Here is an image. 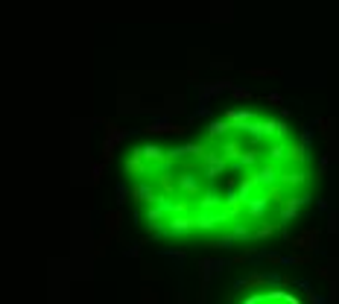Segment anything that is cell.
<instances>
[{
	"instance_id": "8fae6325",
	"label": "cell",
	"mask_w": 339,
	"mask_h": 304,
	"mask_svg": "<svg viewBox=\"0 0 339 304\" xmlns=\"http://www.w3.org/2000/svg\"><path fill=\"white\" fill-rule=\"evenodd\" d=\"M301 202H307V196H290V199H284L281 202V222H287V220H295L298 217V208H301Z\"/></svg>"
},
{
	"instance_id": "6da1fadb",
	"label": "cell",
	"mask_w": 339,
	"mask_h": 304,
	"mask_svg": "<svg viewBox=\"0 0 339 304\" xmlns=\"http://www.w3.org/2000/svg\"><path fill=\"white\" fill-rule=\"evenodd\" d=\"M100 123H103V129H105V140H103V155H100V161L103 164H111V158H114V149L117 146H120V143H123V140H126V129H120L114 123V120H100Z\"/></svg>"
},
{
	"instance_id": "603a6c76",
	"label": "cell",
	"mask_w": 339,
	"mask_h": 304,
	"mask_svg": "<svg viewBox=\"0 0 339 304\" xmlns=\"http://www.w3.org/2000/svg\"><path fill=\"white\" fill-rule=\"evenodd\" d=\"M234 243V234H225V237H213V240H210V249H228V246Z\"/></svg>"
},
{
	"instance_id": "44dd1931",
	"label": "cell",
	"mask_w": 339,
	"mask_h": 304,
	"mask_svg": "<svg viewBox=\"0 0 339 304\" xmlns=\"http://www.w3.org/2000/svg\"><path fill=\"white\" fill-rule=\"evenodd\" d=\"M120 222H123V214H120V210H108V214H105V228L111 234L120 231Z\"/></svg>"
},
{
	"instance_id": "836d02e7",
	"label": "cell",
	"mask_w": 339,
	"mask_h": 304,
	"mask_svg": "<svg viewBox=\"0 0 339 304\" xmlns=\"http://www.w3.org/2000/svg\"><path fill=\"white\" fill-rule=\"evenodd\" d=\"M155 278H158V272H155L149 263H143V281H155Z\"/></svg>"
},
{
	"instance_id": "d590c367",
	"label": "cell",
	"mask_w": 339,
	"mask_h": 304,
	"mask_svg": "<svg viewBox=\"0 0 339 304\" xmlns=\"http://www.w3.org/2000/svg\"><path fill=\"white\" fill-rule=\"evenodd\" d=\"M266 263H272V266H281V263H287V257H281V255H266Z\"/></svg>"
},
{
	"instance_id": "b9f144b4",
	"label": "cell",
	"mask_w": 339,
	"mask_h": 304,
	"mask_svg": "<svg viewBox=\"0 0 339 304\" xmlns=\"http://www.w3.org/2000/svg\"><path fill=\"white\" fill-rule=\"evenodd\" d=\"M199 304H202V301H199Z\"/></svg>"
},
{
	"instance_id": "74e56055",
	"label": "cell",
	"mask_w": 339,
	"mask_h": 304,
	"mask_svg": "<svg viewBox=\"0 0 339 304\" xmlns=\"http://www.w3.org/2000/svg\"><path fill=\"white\" fill-rule=\"evenodd\" d=\"M117 202H120V205L126 202V185H120V187H117Z\"/></svg>"
},
{
	"instance_id": "f1b7e54d",
	"label": "cell",
	"mask_w": 339,
	"mask_h": 304,
	"mask_svg": "<svg viewBox=\"0 0 339 304\" xmlns=\"http://www.w3.org/2000/svg\"><path fill=\"white\" fill-rule=\"evenodd\" d=\"M234 240H249V237H252V231H249V228H245V225H234Z\"/></svg>"
},
{
	"instance_id": "7a4b0ae2",
	"label": "cell",
	"mask_w": 339,
	"mask_h": 304,
	"mask_svg": "<svg viewBox=\"0 0 339 304\" xmlns=\"http://www.w3.org/2000/svg\"><path fill=\"white\" fill-rule=\"evenodd\" d=\"M222 269H225V260L222 257H202L199 260V278H202V292H199V301L205 304V292H208L210 281L220 275Z\"/></svg>"
},
{
	"instance_id": "f546056e",
	"label": "cell",
	"mask_w": 339,
	"mask_h": 304,
	"mask_svg": "<svg viewBox=\"0 0 339 304\" xmlns=\"http://www.w3.org/2000/svg\"><path fill=\"white\" fill-rule=\"evenodd\" d=\"M327 231H330V234H339V214H336V210L327 217Z\"/></svg>"
},
{
	"instance_id": "2e32d148",
	"label": "cell",
	"mask_w": 339,
	"mask_h": 304,
	"mask_svg": "<svg viewBox=\"0 0 339 304\" xmlns=\"http://www.w3.org/2000/svg\"><path fill=\"white\" fill-rule=\"evenodd\" d=\"M263 284H269V275H249V278L237 281V290H255V287H263Z\"/></svg>"
},
{
	"instance_id": "8992f818",
	"label": "cell",
	"mask_w": 339,
	"mask_h": 304,
	"mask_svg": "<svg viewBox=\"0 0 339 304\" xmlns=\"http://www.w3.org/2000/svg\"><path fill=\"white\" fill-rule=\"evenodd\" d=\"M316 246H319V228H304L295 240H292V249H301V252H313Z\"/></svg>"
},
{
	"instance_id": "83f0119b",
	"label": "cell",
	"mask_w": 339,
	"mask_h": 304,
	"mask_svg": "<svg viewBox=\"0 0 339 304\" xmlns=\"http://www.w3.org/2000/svg\"><path fill=\"white\" fill-rule=\"evenodd\" d=\"M103 167H108V164H103V161H97L91 167V181L94 185H97V181H100V178H103Z\"/></svg>"
},
{
	"instance_id": "4fadbf2b",
	"label": "cell",
	"mask_w": 339,
	"mask_h": 304,
	"mask_svg": "<svg viewBox=\"0 0 339 304\" xmlns=\"http://www.w3.org/2000/svg\"><path fill=\"white\" fill-rule=\"evenodd\" d=\"M257 185H263L260 173H245V175H243V181H240V196L252 199V190H255Z\"/></svg>"
},
{
	"instance_id": "7c38bea8",
	"label": "cell",
	"mask_w": 339,
	"mask_h": 304,
	"mask_svg": "<svg viewBox=\"0 0 339 304\" xmlns=\"http://www.w3.org/2000/svg\"><path fill=\"white\" fill-rule=\"evenodd\" d=\"M272 205L266 196H255V199H249V208H245V217H252V220H260L263 214H266V208Z\"/></svg>"
},
{
	"instance_id": "d6a6232c",
	"label": "cell",
	"mask_w": 339,
	"mask_h": 304,
	"mask_svg": "<svg viewBox=\"0 0 339 304\" xmlns=\"http://www.w3.org/2000/svg\"><path fill=\"white\" fill-rule=\"evenodd\" d=\"M231 65H234L231 58H222V62H220V58H217V62H210V68H217V70H228V68H231Z\"/></svg>"
},
{
	"instance_id": "9a60e30c",
	"label": "cell",
	"mask_w": 339,
	"mask_h": 304,
	"mask_svg": "<svg viewBox=\"0 0 339 304\" xmlns=\"http://www.w3.org/2000/svg\"><path fill=\"white\" fill-rule=\"evenodd\" d=\"M316 126H319V132H322V135H325V140L327 143H330V146H333V138H336V120H327V117H319V120H316Z\"/></svg>"
},
{
	"instance_id": "5b68a950",
	"label": "cell",
	"mask_w": 339,
	"mask_h": 304,
	"mask_svg": "<svg viewBox=\"0 0 339 304\" xmlns=\"http://www.w3.org/2000/svg\"><path fill=\"white\" fill-rule=\"evenodd\" d=\"M143 132L152 135V138H155V135H184L187 126H184V123H173V120H152Z\"/></svg>"
},
{
	"instance_id": "5bb4252c",
	"label": "cell",
	"mask_w": 339,
	"mask_h": 304,
	"mask_svg": "<svg viewBox=\"0 0 339 304\" xmlns=\"http://www.w3.org/2000/svg\"><path fill=\"white\" fill-rule=\"evenodd\" d=\"M196 208H199V210H220V208H222V199L217 196L213 190H208V193H202V196H199Z\"/></svg>"
},
{
	"instance_id": "d6986e66",
	"label": "cell",
	"mask_w": 339,
	"mask_h": 304,
	"mask_svg": "<svg viewBox=\"0 0 339 304\" xmlns=\"http://www.w3.org/2000/svg\"><path fill=\"white\" fill-rule=\"evenodd\" d=\"M263 196H266L269 202H272V205H281V202H284V185L272 181V185L266 187V193H263Z\"/></svg>"
},
{
	"instance_id": "60d3db41",
	"label": "cell",
	"mask_w": 339,
	"mask_h": 304,
	"mask_svg": "<svg viewBox=\"0 0 339 304\" xmlns=\"http://www.w3.org/2000/svg\"><path fill=\"white\" fill-rule=\"evenodd\" d=\"M310 301H313V304H319V298H310Z\"/></svg>"
},
{
	"instance_id": "4dcf8cb0",
	"label": "cell",
	"mask_w": 339,
	"mask_h": 304,
	"mask_svg": "<svg viewBox=\"0 0 339 304\" xmlns=\"http://www.w3.org/2000/svg\"><path fill=\"white\" fill-rule=\"evenodd\" d=\"M155 301H158V295L146 287V290H143V295H140V304H155Z\"/></svg>"
},
{
	"instance_id": "ab89813d",
	"label": "cell",
	"mask_w": 339,
	"mask_h": 304,
	"mask_svg": "<svg viewBox=\"0 0 339 304\" xmlns=\"http://www.w3.org/2000/svg\"><path fill=\"white\" fill-rule=\"evenodd\" d=\"M175 304H187V301L181 298V295H175Z\"/></svg>"
},
{
	"instance_id": "484cf974",
	"label": "cell",
	"mask_w": 339,
	"mask_h": 304,
	"mask_svg": "<svg viewBox=\"0 0 339 304\" xmlns=\"http://www.w3.org/2000/svg\"><path fill=\"white\" fill-rule=\"evenodd\" d=\"M275 173H278V170H275V164H266V167L260 170V178H263V181H269V185H272V181H275Z\"/></svg>"
},
{
	"instance_id": "30bf717a",
	"label": "cell",
	"mask_w": 339,
	"mask_h": 304,
	"mask_svg": "<svg viewBox=\"0 0 339 304\" xmlns=\"http://www.w3.org/2000/svg\"><path fill=\"white\" fill-rule=\"evenodd\" d=\"M249 208V199L240 196V193H231V196L225 199V214H228V220H240V214Z\"/></svg>"
},
{
	"instance_id": "f35d334b",
	"label": "cell",
	"mask_w": 339,
	"mask_h": 304,
	"mask_svg": "<svg viewBox=\"0 0 339 304\" xmlns=\"http://www.w3.org/2000/svg\"><path fill=\"white\" fill-rule=\"evenodd\" d=\"M138 252H140L138 246H129V249H126V255H129V257H138Z\"/></svg>"
},
{
	"instance_id": "1f68e13d",
	"label": "cell",
	"mask_w": 339,
	"mask_h": 304,
	"mask_svg": "<svg viewBox=\"0 0 339 304\" xmlns=\"http://www.w3.org/2000/svg\"><path fill=\"white\" fill-rule=\"evenodd\" d=\"M263 100H266V105H272V108H278V105L284 103V100H281V94H266Z\"/></svg>"
},
{
	"instance_id": "7402d4cb",
	"label": "cell",
	"mask_w": 339,
	"mask_h": 304,
	"mask_svg": "<svg viewBox=\"0 0 339 304\" xmlns=\"http://www.w3.org/2000/svg\"><path fill=\"white\" fill-rule=\"evenodd\" d=\"M304 181H307V173H287L281 178L284 187H298V185H304Z\"/></svg>"
},
{
	"instance_id": "e0dca14e",
	"label": "cell",
	"mask_w": 339,
	"mask_h": 304,
	"mask_svg": "<svg viewBox=\"0 0 339 304\" xmlns=\"http://www.w3.org/2000/svg\"><path fill=\"white\" fill-rule=\"evenodd\" d=\"M222 155H225V158H243L245 155V149H243V143H240V140H228V143H222Z\"/></svg>"
},
{
	"instance_id": "ba28073f",
	"label": "cell",
	"mask_w": 339,
	"mask_h": 304,
	"mask_svg": "<svg viewBox=\"0 0 339 304\" xmlns=\"http://www.w3.org/2000/svg\"><path fill=\"white\" fill-rule=\"evenodd\" d=\"M155 185H158V193H161V196L170 199V196L178 193V175H173V173H167V170H164V173H158Z\"/></svg>"
},
{
	"instance_id": "52a82bcc",
	"label": "cell",
	"mask_w": 339,
	"mask_h": 304,
	"mask_svg": "<svg viewBox=\"0 0 339 304\" xmlns=\"http://www.w3.org/2000/svg\"><path fill=\"white\" fill-rule=\"evenodd\" d=\"M231 88H234V85H231V79H220V82H213V85L196 82L199 100H210V97H217V94H222V91H231Z\"/></svg>"
},
{
	"instance_id": "3957f363",
	"label": "cell",
	"mask_w": 339,
	"mask_h": 304,
	"mask_svg": "<svg viewBox=\"0 0 339 304\" xmlns=\"http://www.w3.org/2000/svg\"><path fill=\"white\" fill-rule=\"evenodd\" d=\"M167 234H175V237H184V234L196 231V217H184V214H170L167 220Z\"/></svg>"
},
{
	"instance_id": "e575fe53",
	"label": "cell",
	"mask_w": 339,
	"mask_h": 304,
	"mask_svg": "<svg viewBox=\"0 0 339 304\" xmlns=\"http://www.w3.org/2000/svg\"><path fill=\"white\" fill-rule=\"evenodd\" d=\"M339 301V281H330V304Z\"/></svg>"
},
{
	"instance_id": "9c48e42d",
	"label": "cell",
	"mask_w": 339,
	"mask_h": 304,
	"mask_svg": "<svg viewBox=\"0 0 339 304\" xmlns=\"http://www.w3.org/2000/svg\"><path fill=\"white\" fill-rule=\"evenodd\" d=\"M178 193H184L187 199H199V193H202L199 178H193V173H181L178 175Z\"/></svg>"
},
{
	"instance_id": "8d00e7d4",
	"label": "cell",
	"mask_w": 339,
	"mask_h": 304,
	"mask_svg": "<svg viewBox=\"0 0 339 304\" xmlns=\"http://www.w3.org/2000/svg\"><path fill=\"white\" fill-rule=\"evenodd\" d=\"M316 275H319V278H325V281H333V275H330V269H327V266H319V269H316Z\"/></svg>"
},
{
	"instance_id": "4316f807",
	"label": "cell",
	"mask_w": 339,
	"mask_h": 304,
	"mask_svg": "<svg viewBox=\"0 0 339 304\" xmlns=\"http://www.w3.org/2000/svg\"><path fill=\"white\" fill-rule=\"evenodd\" d=\"M231 97L234 100H240V103H249V100H252V91H249V88H231Z\"/></svg>"
},
{
	"instance_id": "277c9868",
	"label": "cell",
	"mask_w": 339,
	"mask_h": 304,
	"mask_svg": "<svg viewBox=\"0 0 339 304\" xmlns=\"http://www.w3.org/2000/svg\"><path fill=\"white\" fill-rule=\"evenodd\" d=\"M149 170H152V167H149V161H146V155H143V146H138V149L126 158V175L140 178V175H146Z\"/></svg>"
},
{
	"instance_id": "d4e9b609",
	"label": "cell",
	"mask_w": 339,
	"mask_h": 304,
	"mask_svg": "<svg viewBox=\"0 0 339 304\" xmlns=\"http://www.w3.org/2000/svg\"><path fill=\"white\" fill-rule=\"evenodd\" d=\"M287 263H292V266H307V263H310V255H307V252H304V255H290Z\"/></svg>"
},
{
	"instance_id": "ffe728a7",
	"label": "cell",
	"mask_w": 339,
	"mask_h": 304,
	"mask_svg": "<svg viewBox=\"0 0 339 304\" xmlns=\"http://www.w3.org/2000/svg\"><path fill=\"white\" fill-rule=\"evenodd\" d=\"M275 234H278V225H275V222H266V220H263V225H260V228H257L252 237H255V240H269V237H275Z\"/></svg>"
},
{
	"instance_id": "ac0fdd59",
	"label": "cell",
	"mask_w": 339,
	"mask_h": 304,
	"mask_svg": "<svg viewBox=\"0 0 339 304\" xmlns=\"http://www.w3.org/2000/svg\"><path fill=\"white\" fill-rule=\"evenodd\" d=\"M231 129H234V123H228V120L222 117V120H213V123L208 126V135L210 138H220V135H228Z\"/></svg>"
},
{
	"instance_id": "cb8c5ba5",
	"label": "cell",
	"mask_w": 339,
	"mask_h": 304,
	"mask_svg": "<svg viewBox=\"0 0 339 304\" xmlns=\"http://www.w3.org/2000/svg\"><path fill=\"white\" fill-rule=\"evenodd\" d=\"M249 73H252V76H281L278 68H252Z\"/></svg>"
}]
</instances>
